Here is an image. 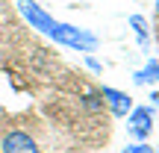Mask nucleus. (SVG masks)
Masks as SVG:
<instances>
[{"label":"nucleus","mask_w":159,"mask_h":153,"mask_svg":"<svg viewBox=\"0 0 159 153\" xmlns=\"http://www.w3.org/2000/svg\"><path fill=\"white\" fill-rule=\"evenodd\" d=\"M50 38H56L59 44H65V47H74V50H80V53L97 50V35L89 33V29L74 27V24H59L56 21V27L50 29Z\"/></svg>","instance_id":"nucleus-1"},{"label":"nucleus","mask_w":159,"mask_h":153,"mask_svg":"<svg viewBox=\"0 0 159 153\" xmlns=\"http://www.w3.org/2000/svg\"><path fill=\"white\" fill-rule=\"evenodd\" d=\"M150 130H153V106L130 109V115H127V133L133 138H139V142H144L150 136Z\"/></svg>","instance_id":"nucleus-2"},{"label":"nucleus","mask_w":159,"mask_h":153,"mask_svg":"<svg viewBox=\"0 0 159 153\" xmlns=\"http://www.w3.org/2000/svg\"><path fill=\"white\" fill-rule=\"evenodd\" d=\"M18 9H21V15L27 18V24H33V29H41V33L50 35V29L56 27V21H53L39 3H33V0H18Z\"/></svg>","instance_id":"nucleus-3"},{"label":"nucleus","mask_w":159,"mask_h":153,"mask_svg":"<svg viewBox=\"0 0 159 153\" xmlns=\"http://www.w3.org/2000/svg\"><path fill=\"white\" fill-rule=\"evenodd\" d=\"M3 153H39V144H35L33 136L21 130H12L3 136Z\"/></svg>","instance_id":"nucleus-4"},{"label":"nucleus","mask_w":159,"mask_h":153,"mask_svg":"<svg viewBox=\"0 0 159 153\" xmlns=\"http://www.w3.org/2000/svg\"><path fill=\"white\" fill-rule=\"evenodd\" d=\"M100 97H103V103H109V109H112L115 118H127V115H130V109H133V97H130V94H124V91H118V88L103 85Z\"/></svg>","instance_id":"nucleus-5"},{"label":"nucleus","mask_w":159,"mask_h":153,"mask_svg":"<svg viewBox=\"0 0 159 153\" xmlns=\"http://www.w3.org/2000/svg\"><path fill=\"white\" fill-rule=\"evenodd\" d=\"M156 79H159V62H156V59H150L142 71L133 74V83H136V85H148V83H156Z\"/></svg>","instance_id":"nucleus-6"},{"label":"nucleus","mask_w":159,"mask_h":153,"mask_svg":"<svg viewBox=\"0 0 159 153\" xmlns=\"http://www.w3.org/2000/svg\"><path fill=\"white\" fill-rule=\"evenodd\" d=\"M130 27L136 29V35H139V44L144 47V44H148V24H144V18H142V15H133V18H130Z\"/></svg>","instance_id":"nucleus-7"},{"label":"nucleus","mask_w":159,"mask_h":153,"mask_svg":"<svg viewBox=\"0 0 159 153\" xmlns=\"http://www.w3.org/2000/svg\"><path fill=\"white\" fill-rule=\"evenodd\" d=\"M124 153H153V150L144 147V144H130V147H124Z\"/></svg>","instance_id":"nucleus-8"},{"label":"nucleus","mask_w":159,"mask_h":153,"mask_svg":"<svg viewBox=\"0 0 159 153\" xmlns=\"http://www.w3.org/2000/svg\"><path fill=\"white\" fill-rule=\"evenodd\" d=\"M85 65H89V68L94 71V74H100V71H103V68H100V62H97V59H91V56L85 59Z\"/></svg>","instance_id":"nucleus-9"},{"label":"nucleus","mask_w":159,"mask_h":153,"mask_svg":"<svg viewBox=\"0 0 159 153\" xmlns=\"http://www.w3.org/2000/svg\"><path fill=\"white\" fill-rule=\"evenodd\" d=\"M150 100H153L156 106H159V91H153V94H150Z\"/></svg>","instance_id":"nucleus-10"},{"label":"nucleus","mask_w":159,"mask_h":153,"mask_svg":"<svg viewBox=\"0 0 159 153\" xmlns=\"http://www.w3.org/2000/svg\"><path fill=\"white\" fill-rule=\"evenodd\" d=\"M156 12H159V0H156Z\"/></svg>","instance_id":"nucleus-11"}]
</instances>
